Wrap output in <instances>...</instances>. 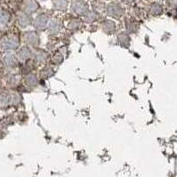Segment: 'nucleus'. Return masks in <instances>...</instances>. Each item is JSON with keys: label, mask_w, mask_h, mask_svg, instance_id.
<instances>
[{"label": "nucleus", "mask_w": 177, "mask_h": 177, "mask_svg": "<svg viewBox=\"0 0 177 177\" xmlns=\"http://www.w3.org/2000/svg\"><path fill=\"white\" fill-rule=\"evenodd\" d=\"M71 8L76 13L83 14V13H87V5L85 2H83L82 0H77L75 2H73Z\"/></svg>", "instance_id": "nucleus-1"}, {"label": "nucleus", "mask_w": 177, "mask_h": 177, "mask_svg": "<svg viewBox=\"0 0 177 177\" xmlns=\"http://www.w3.org/2000/svg\"><path fill=\"white\" fill-rule=\"evenodd\" d=\"M107 13L111 17L119 18L123 14V9L117 4H112L108 7Z\"/></svg>", "instance_id": "nucleus-2"}, {"label": "nucleus", "mask_w": 177, "mask_h": 177, "mask_svg": "<svg viewBox=\"0 0 177 177\" xmlns=\"http://www.w3.org/2000/svg\"><path fill=\"white\" fill-rule=\"evenodd\" d=\"M48 22V18L44 14H41L35 20V27L38 29H44Z\"/></svg>", "instance_id": "nucleus-3"}, {"label": "nucleus", "mask_w": 177, "mask_h": 177, "mask_svg": "<svg viewBox=\"0 0 177 177\" xmlns=\"http://www.w3.org/2000/svg\"><path fill=\"white\" fill-rule=\"evenodd\" d=\"M23 7L25 12L28 13H32L37 11V9L38 7L37 4L35 2V0H26L24 5H23Z\"/></svg>", "instance_id": "nucleus-4"}, {"label": "nucleus", "mask_w": 177, "mask_h": 177, "mask_svg": "<svg viewBox=\"0 0 177 177\" xmlns=\"http://www.w3.org/2000/svg\"><path fill=\"white\" fill-rule=\"evenodd\" d=\"M27 41H28V43H29V44H31V45H37V44H39V37H38V35L35 33V32H33V31H31V32H29V33H27Z\"/></svg>", "instance_id": "nucleus-5"}, {"label": "nucleus", "mask_w": 177, "mask_h": 177, "mask_svg": "<svg viewBox=\"0 0 177 177\" xmlns=\"http://www.w3.org/2000/svg\"><path fill=\"white\" fill-rule=\"evenodd\" d=\"M30 50L29 49V48H27V47H22L20 51H19V53H18V57L20 58V60L21 61H22V62H25L27 61L29 57H30Z\"/></svg>", "instance_id": "nucleus-6"}, {"label": "nucleus", "mask_w": 177, "mask_h": 177, "mask_svg": "<svg viewBox=\"0 0 177 177\" xmlns=\"http://www.w3.org/2000/svg\"><path fill=\"white\" fill-rule=\"evenodd\" d=\"M115 28L116 27L114 22L111 21H104V23H103V25H102L103 30H104L106 33H109V34L114 32V31H115Z\"/></svg>", "instance_id": "nucleus-7"}, {"label": "nucleus", "mask_w": 177, "mask_h": 177, "mask_svg": "<svg viewBox=\"0 0 177 177\" xmlns=\"http://www.w3.org/2000/svg\"><path fill=\"white\" fill-rule=\"evenodd\" d=\"M19 23L21 27H27L30 23V18L29 17L27 14H20Z\"/></svg>", "instance_id": "nucleus-8"}, {"label": "nucleus", "mask_w": 177, "mask_h": 177, "mask_svg": "<svg viewBox=\"0 0 177 177\" xmlns=\"http://www.w3.org/2000/svg\"><path fill=\"white\" fill-rule=\"evenodd\" d=\"M18 46V40L16 38L13 37V38H9L8 40L6 43V47L8 49H14Z\"/></svg>", "instance_id": "nucleus-9"}, {"label": "nucleus", "mask_w": 177, "mask_h": 177, "mask_svg": "<svg viewBox=\"0 0 177 177\" xmlns=\"http://www.w3.org/2000/svg\"><path fill=\"white\" fill-rule=\"evenodd\" d=\"M118 40L120 42V44L124 46H127L129 44V37L126 35V34H120L118 36Z\"/></svg>", "instance_id": "nucleus-10"}, {"label": "nucleus", "mask_w": 177, "mask_h": 177, "mask_svg": "<svg viewBox=\"0 0 177 177\" xmlns=\"http://www.w3.org/2000/svg\"><path fill=\"white\" fill-rule=\"evenodd\" d=\"M67 1L66 0H56L55 1V7L59 10H66L67 8Z\"/></svg>", "instance_id": "nucleus-11"}, {"label": "nucleus", "mask_w": 177, "mask_h": 177, "mask_svg": "<svg viewBox=\"0 0 177 177\" xmlns=\"http://www.w3.org/2000/svg\"><path fill=\"white\" fill-rule=\"evenodd\" d=\"M26 82L27 84H28L29 86H30V87H35L36 85H37V83L36 77L34 75H32V74H31V75H29V76L27 77Z\"/></svg>", "instance_id": "nucleus-12"}, {"label": "nucleus", "mask_w": 177, "mask_h": 177, "mask_svg": "<svg viewBox=\"0 0 177 177\" xmlns=\"http://www.w3.org/2000/svg\"><path fill=\"white\" fill-rule=\"evenodd\" d=\"M97 19V14L94 12H90L86 15V21L87 22H93Z\"/></svg>", "instance_id": "nucleus-13"}, {"label": "nucleus", "mask_w": 177, "mask_h": 177, "mask_svg": "<svg viewBox=\"0 0 177 177\" xmlns=\"http://www.w3.org/2000/svg\"><path fill=\"white\" fill-rule=\"evenodd\" d=\"M161 12H162V8H161V6H160V5H154L152 7H151V13L152 14H155V15H157V14H160L161 13Z\"/></svg>", "instance_id": "nucleus-14"}, {"label": "nucleus", "mask_w": 177, "mask_h": 177, "mask_svg": "<svg viewBox=\"0 0 177 177\" xmlns=\"http://www.w3.org/2000/svg\"><path fill=\"white\" fill-rule=\"evenodd\" d=\"M59 29H60V26L58 24V22L56 21H52L50 23V31L53 32V33H56L59 31Z\"/></svg>", "instance_id": "nucleus-15"}, {"label": "nucleus", "mask_w": 177, "mask_h": 177, "mask_svg": "<svg viewBox=\"0 0 177 177\" xmlns=\"http://www.w3.org/2000/svg\"><path fill=\"white\" fill-rule=\"evenodd\" d=\"M45 57H46L45 53L39 52L36 54V61H37L38 62H43L45 61Z\"/></svg>", "instance_id": "nucleus-16"}, {"label": "nucleus", "mask_w": 177, "mask_h": 177, "mask_svg": "<svg viewBox=\"0 0 177 177\" xmlns=\"http://www.w3.org/2000/svg\"><path fill=\"white\" fill-rule=\"evenodd\" d=\"M52 72H53V70L51 68H45L41 72V76H42V78H47L52 75Z\"/></svg>", "instance_id": "nucleus-17"}, {"label": "nucleus", "mask_w": 177, "mask_h": 177, "mask_svg": "<svg viewBox=\"0 0 177 177\" xmlns=\"http://www.w3.org/2000/svg\"><path fill=\"white\" fill-rule=\"evenodd\" d=\"M6 60H7V64H8L7 66H9V67H14L16 65V60H15V58L13 55L7 57Z\"/></svg>", "instance_id": "nucleus-18"}, {"label": "nucleus", "mask_w": 177, "mask_h": 177, "mask_svg": "<svg viewBox=\"0 0 177 177\" xmlns=\"http://www.w3.org/2000/svg\"><path fill=\"white\" fill-rule=\"evenodd\" d=\"M79 21H77V20H74V21H71V23L69 25V28L71 29H76L79 28Z\"/></svg>", "instance_id": "nucleus-19"}, {"label": "nucleus", "mask_w": 177, "mask_h": 177, "mask_svg": "<svg viewBox=\"0 0 177 177\" xmlns=\"http://www.w3.org/2000/svg\"><path fill=\"white\" fill-rule=\"evenodd\" d=\"M62 61V56L60 53H57L53 56V62L54 63H60Z\"/></svg>", "instance_id": "nucleus-20"}, {"label": "nucleus", "mask_w": 177, "mask_h": 177, "mask_svg": "<svg viewBox=\"0 0 177 177\" xmlns=\"http://www.w3.org/2000/svg\"><path fill=\"white\" fill-rule=\"evenodd\" d=\"M125 3H127V4H129V3H132V2H133L134 0H123Z\"/></svg>", "instance_id": "nucleus-21"}]
</instances>
